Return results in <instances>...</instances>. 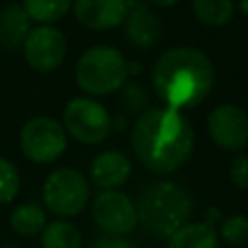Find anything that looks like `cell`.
<instances>
[{"instance_id": "obj_1", "label": "cell", "mask_w": 248, "mask_h": 248, "mask_svg": "<svg viewBox=\"0 0 248 248\" xmlns=\"http://www.w3.org/2000/svg\"><path fill=\"white\" fill-rule=\"evenodd\" d=\"M132 147L138 161L155 174L174 172L194 151V128L174 108H145L132 130Z\"/></svg>"}, {"instance_id": "obj_2", "label": "cell", "mask_w": 248, "mask_h": 248, "mask_svg": "<svg viewBox=\"0 0 248 248\" xmlns=\"http://www.w3.org/2000/svg\"><path fill=\"white\" fill-rule=\"evenodd\" d=\"M151 83L165 107L194 108L209 97L215 70L205 52L194 46H172L155 60Z\"/></svg>"}, {"instance_id": "obj_3", "label": "cell", "mask_w": 248, "mask_h": 248, "mask_svg": "<svg viewBox=\"0 0 248 248\" xmlns=\"http://www.w3.org/2000/svg\"><path fill=\"white\" fill-rule=\"evenodd\" d=\"M138 223L155 236L169 238L178 227L188 223L192 200L184 188L174 182H155L141 190L136 203Z\"/></svg>"}, {"instance_id": "obj_4", "label": "cell", "mask_w": 248, "mask_h": 248, "mask_svg": "<svg viewBox=\"0 0 248 248\" xmlns=\"http://www.w3.org/2000/svg\"><path fill=\"white\" fill-rule=\"evenodd\" d=\"M74 76L87 97H103L118 91L128 81V60L114 46L95 45L79 54Z\"/></svg>"}, {"instance_id": "obj_5", "label": "cell", "mask_w": 248, "mask_h": 248, "mask_svg": "<svg viewBox=\"0 0 248 248\" xmlns=\"http://www.w3.org/2000/svg\"><path fill=\"white\" fill-rule=\"evenodd\" d=\"M43 203L60 219L79 215L89 203L87 178L72 167L54 169L43 182Z\"/></svg>"}, {"instance_id": "obj_6", "label": "cell", "mask_w": 248, "mask_h": 248, "mask_svg": "<svg viewBox=\"0 0 248 248\" xmlns=\"http://www.w3.org/2000/svg\"><path fill=\"white\" fill-rule=\"evenodd\" d=\"M62 126L70 138L83 145H97L112 130L108 110L93 97H74L62 112Z\"/></svg>"}, {"instance_id": "obj_7", "label": "cell", "mask_w": 248, "mask_h": 248, "mask_svg": "<svg viewBox=\"0 0 248 248\" xmlns=\"http://www.w3.org/2000/svg\"><path fill=\"white\" fill-rule=\"evenodd\" d=\"M68 145V134L52 116H33L19 130V149L21 153L37 165L54 163Z\"/></svg>"}, {"instance_id": "obj_8", "label": "cell", "mask_w": 248, "mask_h": 248, "mask_svg": "<svg viewBox=\"0 0 248 248\" xmlns=\"http://www.w3.org/2000/svg\"><path fill=\"white\" fill-rule=\"evenodd\" d=\"M25 62L41 74L54 72L62 66L68 50L64 33L54 25H35L23 41Z\"/></svg>"}, {"instance_id": "obj_9", "label": "cell", "mask_w": 248, "mask_h": 248, "mask_svg": "<svg viewBox=\"0 0 248 248\" xmlns=\"http://www.w3.org/2000/svg\"><path fill=\"white\" fill-rule=\"evenodd\" d=\"M91 215L95 225L112 236H124L138 225L136 203L118 190H103L99 196H95Z\"/></svg>"}, {"instance_id": "obj_10", "label": "cell", "mask_w": 248, "mask_h": 248, "mask_svg": "<svg viewBox=\"0 0 248 248\" xmlns=\"http://www.w3.org/2000/svg\"><path fill=\"white\" fill-rule=\"evenodd\" d=\"M207 132L219 147L240 151L248 145V114L238 105H219L207 114Z\"/></svg>"}, {"instance_id": "obj_11", "label": "cell", "mask_w": 248, "mask_h": 248, "mask_svg": "<svg viewBox=\"0 0 248 248\" xmlns=\"http://www.w3.org/2000/svg\"><path fill=\"white\" fill-rule=\"evenodd\" d=\"M128 0H74L72 12L79 25L93 31H108L124 23Z\"/></svg>"}, {"instance_id": "obj_12", "label": "cell", "mask_w": 248, "mask_h": 248, "mask_svg": "<svg viewBox=\"0 0 248 248\" xmlns=\"http://www.w3.org/2000/svg\"><path fill=\"white\" fill-rule=\"evenodd\" d=\"M124 27L128 41L138 48H149L161 39V19L141 0H128Z\"/></svg>"}, {"instance_id": "obj_13", "label": "cell", "mask_w": 248, "mask_h": 248, "mask_svg": "<svg viewBox=\"0 0 248 248\" xmlns=\"http://www.w3.org/2000/svg\"><path fill=\"white\" fill-rule=\"evenodd\" d=\"M132 172V165L122 151L107 149L95 155L89 167V176L101 190H116L122 186Z\"/></svg>"}, {"instance_id": "obj_14", "label": "cell", "mask_w": 248, "mask_h": 248, "mask_svg": "<svg viewBox=\"0 0 248 248\" xmlns=\"http://www.w3.org/2000/svg\"><path fill=\"white\" fill-rule=\"evenodd\" d=\"M31 29V19L21 4H8L0 10V46L16 50L23 45Z\"/></svg>"}, {"instance_id": "obj_15", "label": "cell", "mask_w": 248, "mask_h": 248, "mask_svg": "<svg viewBox=\"0 0 248 248\" xmlns=\"http://www.w3.org/2000/svg\"><path fill=\"white\" fill-rule=\"evenodd\" d=\"M169 248H219L215 227L205 221L184 223L169 236Z\"/></svg>"}, {"instance_id": "obj_16", "label": "cell", "mask_w": 248, "mask_h": 248, "mask_svg": "<svg viewBox=\"0 0 248 248\" xmlns=\"http://www.w3.org/2000/svg\"><path fill=\"white\" fill-rule=\"evenodd\" d=\"M46 211L35 202H25L14 207L10 213V229L23 238H33L39 236L41 231L46 225Z\"/></svg>"}, {"instance_id": "obj_17", "label": "cell", "mask_w": 248, "mask_h": 248, "mask_svg": "<svg viewBox=\"0 0 248 248\" xmlns=\"http://www.w3.org/2000/svg\"><path fill=\"white\" fill-rule=\"evenodd\" d=\"M43 248H81L83 238L79 229L68 219H54L41 231Z\"/></svg>"}, {"instance_id": "obj_18", "label": "cell", "mask_w": 248, "mask_h": 248, "mask_svg": "<svg viewBox=\"0 0 248 248\" xmlns=\"http://www.w3.org/2000/svg\"><path fill=\"white\" fill-rule=\"evenodd\" d=\"M194 17L205 27H225L234 17L232 0H192Z\"/></svg>"}, {"instance_id": "obj_19", "label": "cell", "mask_w": 248, "mask_h": 248, "mask_svg": "<svg viewBox=\"0 0 248 248\" xmlns=\"http://www.w3.org/2000/svg\"><path fill=\"white\" fill-rule=\"evenodd\" d=\"M74 0H23V10L37 25H52L72 10Z\"/></svg>"}, {"instance_id": "obj_20", "label": "cell", "mask_w": 248, "mask_h": 248, "mask_svg": "<svg viewBox=\"0 0 248 248\" xmlns=\"http://www.w3.org/2000/svg\"><path fill=\"white\" fill-rule=\"evenodd\" d=\"M219 234L227 244H232L236 248L248 246V215L236 213L223 219Z\"/></svg>"}, {"instance_id": "obj_21", "label": "cell", "mask_w": 248, "mask_h": 248, "mask_svg": "<svg viewBox=\"0 0 248 248\" xmlns=\"http://www.w3.org/2000/svg\"><path fill=\"white\" fill-rule=\"evenodd\" d=\"M19 186H21L19 170L12 161L0 157V205L14 202L19 194Z\"/></svg>"}, {"instance_id": "obj_22", "label": "cell", "mask_w": 248, "mask_h": 248, "mask_svg": "<svg viewBox=\"0 0 248 248\" xmlns=\"http://www.w3.org/2000/svg\"><path fill=\"white\" fill-rule=\"evenodd\" d=\"M120 89H122V103L128 107V110L143 112L147 108V93L140 83L126 81Z\"/></svg>"}, {"instance_id": "obj_23", "label": "cell", "mask_w": 248, "mask_h": 248, "mask_svg": "<svg viewBox=\"0 0 248 248\" xmlns=\"http://www.w3.org/2000/svg\"><path fill=\"white\" fill-rule=\"evenodd\" d=\"M229 174H231V180L236 188L248 190V155L246 153H238L232 157Z\"/></svg>"}, {"instance_id": "obj_24", "label": "cell", "mask_w": 248, "mask_h": 248, "mask_svg": "<svg viewBox=\"0 0 248 248\" xmlns=\"http://www.w3.org/2000/svg\"><path fill=\"white\" fill-rule=\"evenodd\" d=\"M91 248H136L130 240L126 238H120V236H112V234H107L103 238H97Z\"/></svg>"}, {"instance_id": "obj_25", "label": "cell", "mask_w": 248, "mask_h": 248, "mask_svg": "<svg viewBox=\"0 0 248 248\" xmlns=\"http://www.w3.org/2000/svg\"><path fill=\"white\" fill-rule=\"evenodd\" d=\"M143 2L149 4V6H153V8H172L180 0H143Z\"/></svg>"}, {"instance_id": "obj_26", "label": "cell", "mask_w": 248, "mask_h": 248, "mask_svg": "<svg viewBox=\"0 0 248 248\" xmlns=\"http://www.w3.org/2000/svg\"><path fill=\"white\" fill-rule=\"evenodd\" d=\"M238 10L248 17V0H238Z\"/></svg>"}, {"instance_id": "obj_27", "label": "cell", "mask_w": 248, "mask_h": 248, "mask_svg": "<svg viewBox=\"0 0 248 248\" xmlns=\"http://www.w3.org/2000/svg\"><path fill=\"white\" fill-rule=\"evenodd\" d=\"M2 248H14V246H2Z\"/></svg>"}]
</instances>
